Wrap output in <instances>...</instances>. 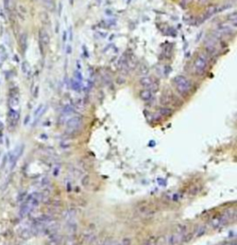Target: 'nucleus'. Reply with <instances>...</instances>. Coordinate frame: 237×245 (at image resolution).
Here are the masks:
<instances>
[{
  "mask_svg": "<svg viewBox=\"0 0 237 245\" xmlns=\"http://www.w3.org/2000/svg\"><path fill=\"white\" fill-rule=\"evenodd\" d=\"M67 54H71V44H68L67 45Z\"/></svg>",
  "mask_w": 237,
  "mask_h": 245,
  "instance_id": "nucleus-34",
  "label": "nucleus"
},
{
  "mask_svg": "<svg viewBox=\"0 0 237 245\" xmlns=\"http://www.w3.org/2000/svg\"><path fill=\"white\" fill-rule=\"evenodd\" d=\"M3 63H4V62H3V60H2V58H1V56H0V68L2 67Z\"/></svg>",
  "mask_w": 237,
  "mask_h": 245,
  "instance_id": "nucleus-38",
  "label": "nucleus"
},
{
  "mask_svg": "<svg viewBox=\"0 0 237 245\" xmlns=\"http://www.w3.org/2000/svg\"><path fill=\"white\" fill-rule=\"evenodd\" d=\"M39 43L42 46H47L50 43V36L45 29H40L38 32Z\"/></svg>",
  "mask_w": 237,
  "mask_h": 245,
  "instance_id": "nucleus-9",
  "label": "nucleus"
},
{
  "mask_svg": "<svg viewBox=\"0 0 237 245\" xmlns=\"http://www.w3.org/2000/svg\"><path fill=\"white\" fill-rule=\"evenodd\" d=\"M236 31V25L231 22H221L217 26V32L220 34H233Z\"/></svg>",
  "mask_w": 237,
  "mask_h": 245,
  "instance_id": "nucleus-4",
  "label": "nucleus"
},
{
  "mask_svg": "<svg viewBox=\"0 0 237 245\" xmlns=\"http://www.w3.org/2000/svg\"><path fill=\"white\" fill-rule=\"evenodd\" d=\"M140 98L144 101H149L152 98V92L148 89L142 90L140 92Z\"/></svg>",
  "mask_w": 237,
  "mask_h": 245,
  "instance_id": "nucleus-15",
  "label": "nucleus"
},
{
  "mask_svg": "<svg viewBox=\"0 0 237 245\" xmlns=\"http://www.w3.org/2000/svg\"><path fill=\"white\" fill-rule=\"evenodd\" d=\"M77 68H78V69H81V66H80V62L79 61H77Z\"/></svg>",
  "mask_w": 237,
  "mask_h": 245,
  "instance_id": "nucleus-40",
  "label": "nucleus"
},
{
  "mask_svg": "<svg viewBox=\"0 0 237 245\" xmlns=\"http://www.w3.org/2000/svg\"><path fill=\"white\" fill-rule=\"evenodd\" d=\"M140 84L142 86H144L145 88L150 90L151 92L152 91H157L158 90V83H156L155 81L151 78V77H148V76H144L140 79Z\"/></svg>",
  "mask_w": 237,
  "mask_h": 245,
  "instance_id": "nucleus-7",
  "label": "nucleus"
},
{
  "mask_svg": "<svg viewBox=\"0 0 237 245\" xmlns=\"http://www.w3.org/2000/svg\"><path fill=\"white\" fill-rule=\"evenodd\" d=\"M45 110H46V106H45L44 105H40L39 106L37 107V109L35 110V112H34L35 118H36V119H39L40 117L43 116V114L45 112Z\"/></svg>",
  "mask_w": 237,
  "mask_h": 245,
  "instance_id": "nucleus-17",
  "label": "nucleus"
},
{
  "mask_svg": "<svg viewBox=\"0 0 237 245\" xmlns=\"http://www.w3.org/2000/svg\"><path fill=\"white\" fill-rule=\"evenodd\" d=\"M38 91H39V87H38V86H36V87H35V89H34V97H37V95H38Z\"/></svg>",
  "mask_w": 237,
  "mask_h": 245,
  "instance_id": "nucleus-32",
  "label": "nucleus"
},
{
  "mask_svg": "<svg viewBox=\"0 0 237 245\" xmlns=\"http://www.w3.org/2000/svg\"><path fill=\"white\" fill-rule=\"evenodd\" d=\"M206 49H207V52H208L209 54L211 55H215L217 53V48H216V44L214 42L211 41H208V43L206 42Z\"/></svg>",
  "mask_w": 237,
  "mask_h": 245,
  "instance_id": "nucleus-14",
  "label": "nucleus"
},
{
  "mask_svg": "<svg viewBox=\"0 0 237 245\" xmlns=\"http://www.w3.org/2000/svg\"><path fill=\"white\" fill-rule=\"evenodd\" d=\"M195 233H196V238H198V237H201L202 235H204L205 233H206V228H205V227H198V228L196 229V231H195Z\"/></svg>",
  "mask_w": 237,
  "mask_h": 245,
  "instance_id": "nucleus-23",
  "label": "nucleus"
},
{
  "mask_svg": "<svg viewBox=\"0 0 237 245\" xmlns=\"http://www.w3.org/2000/svg\"><path fill=\"white\" fill-rule=\"evenodd\" d=\"M28 120H29V117H27V119H25V121H24V124H27V122H28Z\"/></svg>",
  "mask_w": 237,
  "mask_h": 245,
  "instance_id": "nucleus-39",
  "label": "nucleus"
},
{
  "mask_svg": "<svg viewBox=\"0 0 237 245\" xmlns=\"http://www.w3.org/2000/svg\"><path fill=\"white\" fill-rule=\"evenodd\" d=\"M185 230L186 227L181 226L177 230L172 232L168 237V244L169 245H181L185 241Z\"/></svg>",
  "mask_w": 237,
  "mask_h": 245,
  "instance_id": "nucleus-2",
  "label": "nucleus"
},
{
  "mask_svg": "<svg viewBox=\"0 0 237 245\" xmlns=\"http://www.w3.org/2000/svg\"><path fill=\"white\" fill-rule=\"evenodd\" d=\"M155 244H156L155 240H154V239H149V240L145 241V242L142 245H155Z\"/></svg>",
  "mask_w": 237,
  "mask_h": 245,
  "instance_id": "nucleus-30",
  "label": "nucleus"
},
{
  "mask_svg": "<svg viewBox=\"0 0 237 245\" xmlns=\"http://www.w3.org/2000/svg\"><path fill=\"white\" fill-rule=\"evenodd\" d=\"M0 56L2 58L3 62H5L7 60V59H8V52H7L6 47L3 44H0Z\"/></svg>",
  "mask_w": 237,
  "mask_h": 245,
  "instance_id": "nucleus-20",
  "label": "nucleus"
},
{
  "mask_svg": "<svg viewBox=\"0 0 237 245\" xmlns=\"http://www.w3.org/2000/svg\"><path fill=\"white\" fill-rule=\"evenodd\" d=\"M18 11H19V14L21 17H24L27 14V9H26V8L23 5H19L18 6Z\"/></svg>",
  "mask_w": 237,
  "mask_h": 245,
  "instance_id": "nucleus-27",
  "label": "nucleus"
},
{
  "mask_svg": "<svg viewBox=\"0 0 237 245\" xmlns=\"http://www.w3.org/2000/svg\"><path fill=\"white\" fill-rule=\"evenodd\" d=\"M159 113L163 117H168V116L171 115V109L167 108V107H162V108L159 109Z\"/></svg>",
  "mask_w": 237,
  "mask_h": 245,
  "instance_id": "nucleus-22",
  "label": "nucleus"
},
{
  "mask_svg": "<svg viewBox=\"0 0 237 245\" xmlns=\"http://www.w3.org/2000/svg\"><path fill=\"white\" fill-rule=\"evenodd\" d=\"M19 43H20V49L22 50V52H25L28 46V36L27 33H20V38H19Z\"/></svg>",
  "mask_w": 237,
  "mask_h": 245,
  "instance_id": "nucleus-11",
  "label": "nucleus"
},
{
  "mask_svg": "<svg viewBox=\"0 0 237 245\" xmlns=\"http://www.w3.org/2000/svg\"><path fill=\"white\" fill-rule=\"evenodd\" d=\"M8 104L10 108H16L20 105V96L19 94H9Z\"/></svg>",
  "mask_w": 237,
  "mask_h": 245,
  "instance_id": "nucleus-12",
  "label": "nucleus"
},
{
  "mask_svg": "<svg viewBox=\"0 0 237 245\" xmlns=\"http://www.w3.org/2000/svg\"><path fill=\"white\" fill-rule=\"evenodd\" d=\"M69 35H70V40L71 41L72 40V36H73V34H72V28L71 27H70V29H69Z\"/></svg>",
  "mask_w": 237,
  "mask_h": 245,
  "instance_id": "nucleus-31",
  "label": "nucleus"
},
{
  "mask_svg": "<svg viewBox=\"0 0 237 245\" xmlns=\"http://www.w3.org/2000/svg\"><path fill=\"white\" fill-rule=\"evenodd\" d=\"M40 18H41V21H43V23H45V24H49L50 22V19H49V16H48V14L47 13H45V12H42L41 13V15H40Z\"/></svg>",
  "mask_w": 237,
  "mask_h": 245,
  "instance_id": "nucleus-24",
  "label": "nucleus"
},
{
  "mask_svg": "<svg viewBox=\"0 0 237 245\" xmlns=\"http://www.w3.org/2000/svg\"><path fill=\"white\" fill-rule=\"evenodd\" d=\"M74 73H75V78H74V79L77 80L80 83H82V81H83V79H82V75L81 71H80V70H76Z\"/></svg>",
  "mask_w": 237,
  "mask_h": 245,
  "instance_id": "nucleus-29",
  "label": "nucleus"
},
{
  "mask_svg": "<svg viewBox=\"0 0 237 245\" xmlns=\"http://www.w3.org/2000/svg\"><path fill=\"white\" fill-rule=\"evenodd\" d=\"M207 68H208V63L204 58L198 57L196 59L195 63H194V69L198 75H203L205 73Z\"/></svg>",
  "mask_w": 237,
  "mask_h": 245,
  "instance_id": "nucleus-6",
  "label": "nucleus"
},
{
  "mask_svg": "<svg viewBox=\"0 0 237 245\" xmlns=\"http://www.w3.org/2000/svg\"><path fill=\"white\" fill-rule=\"evenodd\" d=\"M174 84L176 86L177 91L182 95H187L192 90L191 82L182 75H178L173 79Z\"/></svg>",
  "mask_w": 237,
  "mask_h": 245,
  "instance_id": "nucleus-1",
  "label": "nucleus"
},
{
  "mask_svg": "<svg viewBox=\"0 0 237 245\" xmlns=\"http://www.w3.org/2000/svg\"><path fill=\"white\" fill-rule=\"evenodd\" d=\"M85 105H86L85 102H84L82 99H79V100H77V101L75 102L73 107L76 108V109H78V110H83V109L85 108Z\"/></svg>",
  "mask_w": 237,
  "mask_h": 245,
  "instance_id": "nucleus-19",
  "label": "nucleus"
},
{
  "mask_svg": "<svg viewBox=\"0 0 237 245\" xmlns=\"http://www.w3.org/2000/svg\"><path fill=\"white\" fill-rule=\"evenodd\" d=\"M20 120V112L15 108H9L8 112V123L10 129H14L17 127Z\"/></svg>",
  "mask_w": 237,
  "mask_h": 245,
  "instance_id": "nucleus-5",
  "label": "nucleus"
},
{
  "mask_svg": "<svg viewBox=\"0 0 237 245\" xmlns=\"http://www.w3.org/2000/svg\"><path fill=\"white\" fill-rule=\"evenodd\" d=\"M71 87L72 90L79 92L80 90H81V83H80L77 80H75V79L73 78V79L71 80Z\"/></svg>",
  "mask_w": 237,
  "mask_h": 245,
  "instance_id": "nucleus-18",
  "label": "nucleus"
},
{
  "mask_svg": "<svg viewBox=\"0 0 237 245\" xmlns=\"http://www.w3.org/2000/svg\"><path fill=\"white\" fill-rule=\"evenodd\" d=\"M192 2H193V0H180V5H181L183 8H187L188 6H190V5L192 4Z\"/></svg>",
  "mask_w": 237,
  "mask_h": 245,
  "instance_id": "nucleus-28",
  "label": "nucleus"
},
{
  "mask_svg": "<svg viewBox=\"0 0 237 245\" xmlns=\"http://www.w3.org/2000/svg\"><path fill=\"white\" fill-rule=\"evenodd\" d=\"M208 0H197V2H198V4H200V5H205V4L208 3Z\"/></svg>",
  "mask_w": 237,
  "mask_h": 245,
  "instance_id": "nucleus-33",
  "label": "nucleus"
},
{
  "mask_svg": "<svg viewBox=\"0 0 237 245\" xmlns=\"http://www.w3.org/2000/svg\"><path fill=\"white\" fill-rule=\"evenodd\" d=\"M228 221H229V218L226 216V214L224 213V214H221L219 216L213 217L212 220L210 221V226L213 228H219V227H221L222 226L226 224Z\"/></svg>",
  "mask_w": 237,
  "mask_h": 245,
  "instance_id": "nucleus-8",
  "label": "nucleus"
},
{
  "mask_svg": "<svg viewBox=\"0 0 237 245\" xmlns=\"http://www.w3.org/2000/svg\"><path fill=\"white\" fill-rule=\"evenodd\" d=\"M21 71L28 78L32 75V69H31V66H30L29 62L23 61L21 63Z\"/></svg>",
  "mask_w": 237,
  "mask_h": 245,
  "instance_id": "nucleus-13",
  "label": "nucleus"
},
{
  "mask_svg": "<svg viewBox=\"0 0 237 245\" xmlns=\"http://www.w3.org/2000/svg\"><path fill=\"white\" fill-rule=\"evenodd\" d=\"M183 21L186 23H193L194 21H195V17L193 15L189 14V13L183 16Z\"/></svg>",
  "mask_w": 237,
  "mask_h": 245,
  "instance_id": "nucleus-25",
  "label": "nucleus"
},
{
  "mask_svg": "<svg viewBox=\"0 0 237 245\" xmlns=\"http://www.w3.org/2000/svg\"><path fill=\"white\" fill-rule=\"evenodd\" d=\"M66 39H67V32H64L63 33V42L66 41Z\"/></svg>",
  "mask_w": 237,
  "mask_h": 245,
  "instance_id": "nucleus-35",
  "label": "nucleus"
},
{
  "mask_svg": "<svg viewBox=\"0 0 237 245\" xmlns=\"http://www.w3.org/2000/svg\"><path fill=\"white\" fill-rule=\"evenodd\" d=\"M61 11H62V4L60 3V4H59V15H61Z\"/></svg>",
  "mask_w": 237,
  "mask_h": 245,
  "instance_id": "nucleus-36",
  "label": "nucleus"
},
{
  "mask_svg": "<svg viewBox=\"0 0 237 245\" xmlns=\"http://www.w3.org/2000/svg\"><path fill=\"white\" fill-rule=\"evenodd\" d=\"M217 8H218L217 6H215V5H213V4H211V5H208V6L207 7L206 10H205L204 14H203L202 21H206V20H208V19L211 18L213 15H215V14L217 13Z\"/></svg>",
  "mask_w": 237,
  "mask_h": 245,
  "instance_id": "nucleus-10",
  "label": "nucleus"
},
{
  "mask_svg": "<svg viewBox=\"0 0 237 245\" xmlns=\"http://www.w3.org/2000/svg\"><path fill=\"white\" fill-rule=\"evenodd\" d=\"M43 6L49 11H54L55 9V2L54 0H41Z\"/></svg>",
  "mask_w": 237,
  "mask_h": 245,
  "instance_id": "nucleus-16",
  "label": "nucleus"
},
{
  "mask_svg": "<svg viewBox=\"0 0 237 245\" xmlns=\"http://www.w3.org/2000/svg\"><path fill=\"white\" fill-rule=\"evenodd\" d=\"M228 20H229V22H231L232 24H234V25H236V22H237V12L236 11H234V12H232L230 15H228Z\"/></svg>",
  "mask_w": 237,
  "mask_h": 245,
  "instance_id": "nucleus-21",
  "label": "nucleus"
},
{
  "mask_svg": "<svg viewBox=\"0 0 237 245\" xmlns=\"http://www.w3.org/2000/svg\"><path fill=\"white\" fill-rule=\"evenodd\" d=\"M138 73L141 75H146L148 73V69L145 65H140L138 67Z\"/></svg>",
  "mask_w": 237,
  "mask_h": 245,
  "instance_id": "nucleus-26",
  "label": "nucleus"
},
{
  "mask_svg": "<svg viewBox=\"0 0 237 245\" xmlns=\"http://www.w3.org/2000/svg\"><path fill=\"white\" fill-rule=\"evenodd\" d=\"M222 245H236L235 242H228V243H223Z\"/></svg>",
  "mask_w": 237,
  "mask_h": 245,
  "instance_id": "nucleus-37",
  "label": "nucleus"
},
{
  "mask_svg": "<svg viewBox=\"0 0 237 245\" xmlns=\"http://www.w3.org/2000/svg\"><path fill=\"white\" fill-rule=\"evenodd\" d=\"M82 125V120L80 117H72L66 121V132L69 134H75L78 132Z\"/></svg>",
  "mask_w": 237,
  "mask_h": 245,
  "instance_id": "nucleus-3",
  "label": "nucleus"
}]
</instances>
